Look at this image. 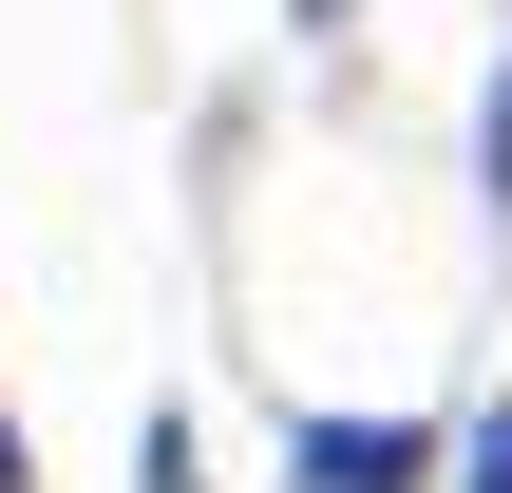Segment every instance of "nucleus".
I'll return each instance as SVG.
<instances>
[{
  "label": "nucleus",
  "instance_id": "nucleus-1",
  "mask_svg": "<svg viewBox=\"0 0 512 493\" xmlns=\"http://www.w3.org/2000/svg\"><path fill=\"white\" fill-rule=\"evenodd\" d=\"M437 437L418 418H285V493H418Z\"/></svg>",
  "mask_w": 512,
  "mask_h": 493
},
{
  "label": "nucleus",
  "instance_id": "nucleus-2",
  "mask_svg": "<svg viewBox=\"0 0 512 493\" xmlns=\"http://www.w3.org/2000/svg\"><path fill=\"white\" fill-rule=\"evenodd\" d=\"M133 493H190V418H152V437H133Z\"/></svg>",
  "mask_w": 512,
  "mask_h": 493
},
{
  "label": "nucleus",
  "instance_id": "nucleus-3",
  "mask_svg": "<svg viewBox=\"0 0 512 493\" xmlns=\"http://www.w3.org/2000/svg\"><path fill=\"white\" fill-rule=\"evenodd\" d=\"M475 493H512V399H494V418H475Z\"/></svg>",
  "mask_w": 512,
  "mask_h": 493
},
{
  "label": "nucleus",
  "instance_id": "nucleus-4",
  "mask_svg": "<svg viewBox=\"0 0 512 493\" xmlns=\"http://www.w3.org/2000/svg\"><path fill=\"white\" fill-rule=\"evenodd\" d=\"M0 493H38V437H19V418H0Z\"/></svg>",
  "mask_w": 512,
  "mask_h": 493
}]
</instances>
